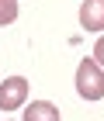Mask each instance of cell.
<instances>
[{"label": "cell", "mask_w": 104, "mask_h": 121, "mask_svg": "<svg viewBox=\"0 0 104 121\" xmlns=\"http://www.w3.org/2000/svg\"><path fill=\"white\" fill-rule=\"evenodd\" d=\"M76 90L83 100H101L104 97V69L94 59H83L76 66Z\"/></svg>", "instance_id": "6da1fadb"}, {"label": "cell", "mask_w": 104, "mask_h": 121, "mask_svg": "<svg viewBox=\"0 0 104 121\" xmlns=\"http://www.w3.org/2000/svg\"><path fill=\"white\" fill-rule=\"evenodd\" d=\"M28 100V80L24 76H10L0 83V111H18Z\"/></svg>", "instance_id": "7a4b0ae2"}, {"label": "cell", "mask_w": 104, "mask_h": 121, "mask_svg": "<svg viewBox=\"0 0 104 121\" xmlns=\"http://www.w3.org/2000/svg\"><path fill=\"white\" fill-rule=\"evenodd\" d=\"M80 24L87 31H104V0H83L80 7Z\"/></svg>", "instance_id": "3957f363"}, {"label": "cell", "mask_w": 104, "mask_h": 121, "mask_svg": "<svg viewBox=\"0 0 104 121\" xmlns=\"http://www.w3.org/2000/svg\"><path fill=\"white\" fill-rule=\"evenodd\" d=\"M24 121H59V107L49 100H31L24 111Z\"/></svg>", "instance_id": "277c9868"}, {"label": "cell", "mask_w": 104, "mask_h": 121, "mask_svg": "<svg viewBox=\"0 0 104 121\" xmlns=\"http://www.w3.org/2000/svg\"><path fill=\"white\" fill-rule=\"evenodd\" d=\"M18 17V0H0V28Z\"/></svg>", "instance_id": "5b68a950"}, {"label": "cell", "mask_w": 104, "mask_h": 121, "mask_svg": "<svg viewBox=\"0 0 104 121\" xmlns=\"http://www.w3.org/2000/svg\"><path fill=\"white\" fill-rule=\"evenodd\" d=\"M94 62H97V66L104 69V35L97 38V45H94Z\"/></svg>", "instance_id": "8992f818"}]
</instances>
